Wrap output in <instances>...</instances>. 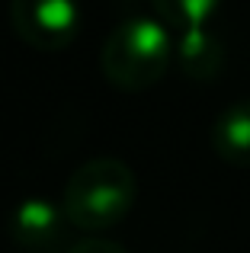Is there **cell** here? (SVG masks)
<instances>
[{"label":"cell","mask_w":250,"mask_h":253,"mask_svg":"<svg viewBox=\"0 0 250 253\" xmlns=\"http://www.w3.org/2000/svg\"><path fill=\"white\" fill-rule=\"evenodd\" d=\"M64 205L45 196H26L10 215V241L19 253H68L77 241Z\"/></svg>","instance_id":"obj_4"},{"label":"cell","mask_w":250,"mask_h":253,"mask_svg":"<svg viewBox=\"0 0 250 253\" xmlns=\"http://www.w3.org/2000/svg\"><path fill=\"white\" fill-rule=\"evenodd\" d=\"M68 253H128V250L116 241H106V237H83V241H77Z\"/></svg>","instance_id":"obj_8"},{"label":"cell","mask_w":250,"mask_h":253,"mask_svg":"<svg viewBox=\"0 0 250 253\" xmlns=\"http://www.w3.org/2000/svg\"><path fill=\"white\" fill-rule=\"evenodd\" d=\"M212 151L231 167L250 170V96L218 112L212 122Z\"/></svg>","instance_id":"obj_5"},{"label":"cell","mask_w":250,"mask_h":253,"mask_svg":"<svg viewBox=\"0 0 250 253\" xmlns=\"http://www.w3.org/2000/svg\"><path fill=\"white\" fill-rule=\"evenodd\" d=\"M13 32L36 51H64L77 39L83 13L77 0H10Z\"/></svg>","instance_id":"obj_3"},{"label":"cell","mask_w":250,"mask_h":253,"mask_svg":"<svg viewBox=\"0 0 250 253\" xmlns=\"http://www.w3.org/2000/svg\"><path fill=\"white\" fill-rule=\"evenodd\" d=\"M173 36L157 16H131L106 36L100 51V71L116 90L141 93L161 84L173 61Z\"/></svg>","instance_id":"obj_2"},{"label":"cell","mask_w":250,"mask_h":253,"mask_svg":"<svg viewBox=\"0 0 250 253\" xmlns=\"http://www.w3.org/2000/svg\"><path fill=\"white\" fill-rule=\"evenodd\" d=\"M151 6H154L157 19L180 36V32L193 29H208L221 0H151Z\"/></svg>","instance_id":"obj_7"},{"label":"cell","mask_w":250,"mask_h":253,"mask_svg":"<svg viewBox=\"0 0 250 253\" xmlns=\"http://www.w3.org/2000/svg\"><path fill=\"white\" fill-rule=\"evenodd\" d=\"M173 58L189 81H215L218 71L225 68V45L212 29L180 32Z\"/></svg>","instance_id":"obj_6"},{"label":"cell","mask_w":250,"mask_h":253,"mask_svg":"<svg viewBox=\"0 0 250 253\" xmlns=\"http://www.w3.org/2000/svg\"><path fill=\"white\" fill-rule=\"evenodd\" d=\"M138 199V176L119 157H93L64 183V215L74 231L100 234L119 224Z\"/></svg>","instance_id":"obj_1"}]
</instances>
